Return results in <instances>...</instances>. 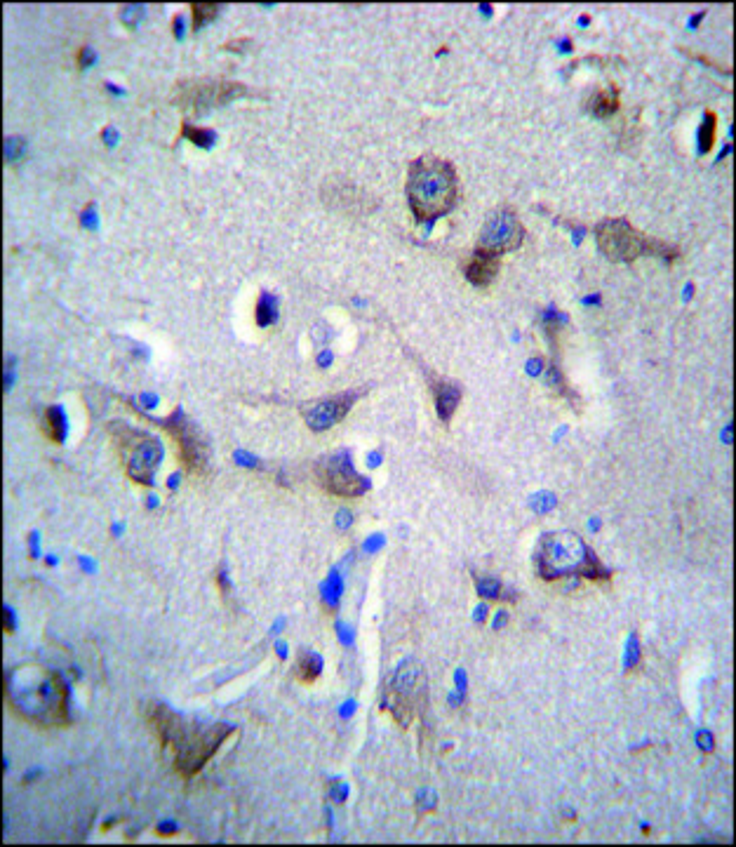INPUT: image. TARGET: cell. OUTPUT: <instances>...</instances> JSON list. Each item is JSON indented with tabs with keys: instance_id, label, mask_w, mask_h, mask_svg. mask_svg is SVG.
<instances>
[{
	"instance_id": "cell-18",
	"label": "cell",
	"mask_w": 736,
	"mask_h": 847,
	"mask_svg": "<svg viewBox=\"0 0 736 847\" xmlns=\"http://www.w3.org/2000/svg\"><path fill=\"white\" fill-rule=\"evenodd\" d=\"M191 10H193V26H196V29H203L207 22H212V19L219 15L217 3H193Z\"/></svg>"
},
{
	"instance_id": "cell-4",
	"label": "cell",
	"mask_w": 736,
	"mask_h": 847,
	"mask_svg": "<svg viewBox=\"0 0 736 847\" xmlns=\"http://www.w3.org/2000/svg\"><path fill=\"white\" fill-rule=\"evenodd\" d=\"M537 572L546 582L562 577H586L591 582H607L610 572L602 568L595 553L572 532L544 535L537 546Z\"/></svg>"
},
{
	"instance_id": "cell-3",
	"label": "cell",
	"mask_w": 736,
	"mask_h": 847,
	"mask_svg": "<svg viewBox=\"0 0 736 847\" xmlns=\"http://www.w3.org/2000/svg\"><path fill=\"white\" fill-rule=\"evenodd\" d=\"M457 172L452 163L438 156H421L407 172V200L419 222L447 215L457 203Z\"/></svg>"
},
{
	"instance_id": "cell-14",
	"label": "cell",
	"mask_w": 736,
	"mask_h": 847,
	"mask_svg": "<svg viewBox=\"0 0 736 847\" xmlns=\"http://www.w3.org/2000/svg\"><path fill=\"white\" fill-rule=\"evenodd\" d=\"M433 396H436V408H438L440 419H443V422H450L461 400V386L452 382H436L433 384Z\"/></svg>"
},
{
	"instance_id": "cell-5",
	"label": "cell",
	"mask_w": 736,
	"mask_h": 847,
	"mask_svg": "<svg viewBox=\"0 0 736 847\" xmlns=\"http://www.w3.org/2000/svg\"><path fill=\"white\" fill-rule=\"evenodd\" d=\"M595 240H598L602 255L612 259V262H633V259L647 255V252L664 259L678 257V250L661 243V240L647 238L645 233H640L631 222H626V219H607V222L598 224Z\"/></svg>"
},
{
	"instance_id": "cell-15",
	"label": "cell",
	"mask_w": 736,
	"mask_h": 847,
	"mask_svg": "<svg viewBox=\"0 0 736 847\" xmlns=\"http://www.w3.org/2000/svg\"><path fill=\"white\" fill-rule=\"evenodd\" d=\"M320 671H323V662H320V657L313 655V652L309 650H301L297 657V664H294V678H297L301 685H313L318 680Z\"/></svg>"
},
{
	"instance_id": "cell-23",
	"label": "cell",
	"mask_w": 736,
	"mask_h": 847,
	"mask_svg": "<svg viewBox=\"0 0 736 847\" xmlns=\"http://www.w3.org/2000/svg\"><path fill=\"white\" fill-rule=\"evenodd\" d=\"M90 62H92V52L88 48H80L78 50V66H80V69H85V66H88Z\"/></svg>"
},
{
	"instance_id": "cell-6",
	"label": "cell",
	"mask_w": 736,
	"mask_h": 847,
	"mask_svg": "<svg viewBox=\"0 0 736 847\" xmlns=\"http://www.w3.org/2000/svg\"><path fill=\"white\" fill-rule=\"evenodd\" d=\"M109 436L120 462H123L127 478L135 480V483L151 485L153 473L163 459V448H160L158 438L120 422L109 424Z\"/></svg>"
},
{
	"instance_id": "cell-10",
	"label": "cell",
	"mask_w": 736,
	"mask_h": 847,
	"mask_svg": "<svg viewBox=\"0 0 736 847\" xmlns=\"http://www.w3.org/2000/svg\"><path fill=\"white\" fill-rule=\"evenodd\" d=\"M177 92L179 106L205 113L210 106H222L245 95V88L240 83H226V80H198V83H179Z\"/></svg>"
},
{
	"instance_id": "cell-7",
	"label": "cell",
	"mask_w": 736,
	"mask_h": 847,
	"mask_svg": "<svg viewBox=\"0 0 736 847\" xmlns=\"http://www.w3.org/2000/svg\"><path fill=\"white\" fill-rule=\"evenodd\" d=\"M160 429L167 431V436L175 440L179 464L184 466L189 476L203 478L210 469V448H207L205 438L200 436L198 426L184 415L182 410H175L170 417L158 419Z\"/></svg>"
},
{
	"instance_id": "cell-19",
	"label": "cell",
	"mask_w": 736,
	"mask_h": 847,
	"mask_svg": "<svg viewBox=\"0 0 736 847\" xmlns=\"http://www.w3.org/2000/svg\"><path fill=\"white\" fill-rule=\"evenodd\" d=\"M276 318V302L269 295H262L257 304V323L259 325H269L271 320Z\"/></svg>"
},
{
	"instance_id": "cell-1",
	"label": "cell",
	"mask_w": 736,
	"mask_h": 847,
	"mask_svg": "<svg viewBox=\"0 0 736 847\" xmlns=\"http://www.w3.org/2000/svg\"><path fill=\"white\" fill-rule=\"evenodd\" d=\"M146 720L156 732L160 746L172 753V765L184 779L196 777L226 739L236 735V728L229 723H200L196 718L179 716L165 704H151L146 709Z\"/></svg>"
},
{
	"instance_id": "cell-2",
	"label": "cell",
	"mask_w": 736,
	"mask_h": 847,
	"mask_svg": "<svg viewBox=\"0 0 736 847\" xmlns=\"http://www.w3.org/2000/svg\"><path fill=\"white\" fill-rule=\"evenodd\" d=\"M8 706L26 723L62 728L69 723V688L62 676L43 666H17L5 680Z\"/></svg>"
},
{
	"instance_id": "cell-11",
	"label": "cell",
	"mask_w": 736,
	"mask_h": 847,
	"mask_svg": "<svg viewBox=\"0 0 736 847\" xmlns=\"http://www.w3.org/2000/svg\"><path fill=\"white\" fill-rule=\"evenodd\" d=\"M421 702V669L414 662L400 666L391 688H388V709L400 725H407Z\"/></svg>"
},
{
	"instance_id": "cell-20",
	"label": "cell",
	"mask_w": 736,
	"mask_h": 847,
	"mask_svg": "<svg viewBox=\"0 0 736 847\" xmlns=\"http://www.w3.org/2000/svg\"><path fill=\"white\" fill-rule=\"evenodd\" d=\"M715 142V113H706V123L701 128V151H711Z\"/></svg>"
},
{
	"instance_id": "cell-9",
	"label": "cell",
	"mask_w": 736,
	"mask_h": 847,
	"mask_svg": "<svg viewBox=\"0 0 736 847\" xmlns=\"http://www.w3.org/2000/svg\"><path fill=\"white\" fill-rule=\"evenodd\" d=\"M523 240H525V226L520 224L518 215H515L513 210L501 208L487 217V222L483 224V231H480L478 248L475 250H485L501 257L504 252L518 250L520 245H523Z\"/></svg>"
},
{
	"instance_id": "cell-8",
	"label": "cell",
	"mask_w": 736,
	"mask_h": 847,
	"mask_svg": "<svg viewBox=\"0 0 736 847\" xmlns=\"http://www.w3.org/2000/svg\"><path fill=\"white\" fill-rule=\"evenodd\" d=\"M316 480L320 488L334 497H360L370 488L367 480L353 469L349 452L320 459L316 464Z\"/></svg>"
},
{
	"instance_id": "cell-16",
	"label": "cell",
	"mask_w": 736,
	"mask_h": 847,
	"mask_svg": "<svg viewBox=\"0 0 736 847\" xmlns=\"http://www.w3.org/2000/svg\"><path fill=\"white\" fill-rule=\"evenodd\" d=\"M43 433L45 438L52 440V443H62L66 436V422H64V412L62 408H57V405H50L48 410L43 412Z\"/></svg>"
},
{
	"instance_id": "cell-12",
	"label": "cell",
	"mask_w": 736,
	"mask_h": 847,
	"mask_svg": "<svg viewBox=\"0 0 736 847\" xmlns=\"http://www.w3.org/2000/svg\"><path fill=\"white\" fill-rule=\"evenodd\" d=\"M360 393H339L334 398H325L313 403L311 408H304V419L313 431H325L346 417V412L351 410V405L356 403Z\"/></svg>"
},
{
	"instance_id": "cell-13",
	"label": "cell",
	"mask_w": 736,
	"mask_h": 847,
	"mask_svg": "<svg viewBox=\"0 0 736 847\" xmlns=\"http://www.w3.org/2000/svg\"><path fill=\"white\" fill-rule=\"evenodd\" d=\"M501 266V257L492 252L475 250L471 259L466 262V278L471 280L475 288H487L494 278H497Z\"/></svg>"
},
{
	"instance_id": "cell-22",
	"label": "cell",
	"mask_w": 736,
	"mask_h": 847,
	"mask_svg": "<svg viewBox=\"0 0 736 847\" xmlns=\"http://www.w3.org/2000/svg\"><path fill=\"white\" fill-rule=\"evenodd\" d=\"M478 591H480V596H487V598H499V593H501V584L497 582V579H478Z\"/></svg>"
},
{
	"instance_id": "cell-17",
	"label": "cell",
	"mask_w": 736,
	"mask_h": 847,
	"mask_svg": "<svg viewBox=\"0 0 736 847\" xmlns=\"http://www.w3.org/2000/svg\"><path fill=\"white\" fill-rule=\"evenodd\" d=\"M588 109H591L593 116L610 118L612 113H617V109H619V92L614 88L598 90L591 97V102H588Z\"/></svg>"
},
{
	"instance_id": "cell-21",
	"label": "cell",
	"mask_w": 736,
	"mask_h": 847,
	"mask_svg": "<svg viewBox=\"0 0 736 847\" xmlns=\"http://www.w3.org/2000/svg\"><path fill=\"white\" fill-rule=\"evenodd\" d=\"M182 135L189 137L191 142L198 144V146H210L212 139H214L212 130H198V128H193V125H184Z\"/></svg>"
}]
</instances>
